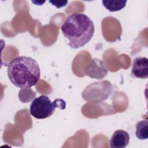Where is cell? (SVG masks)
Wrapping results in <instances>:
<instances>
[{
  "label": "cell",
  "instance_id": "cell-1",
  "mask_svg": "<svg viewBox=\"0 0 148 148\" xmlns=\"http://www.w3.org/2000/svg\"><path fill=\"white\" fill-rule=\"evenodd\" d=\"M61 31L68 40V45L74 49L83 47L92 39L95 27L92 20L83 13L69 15L61 26Z\"/></svg>",
  "mask_w": 148,
  "mask_h": 148
},
{
  "label": "cell",
  "instance_id": "cell-2",
  "mask_svg": "<svg viewBox=\"0 0 148 148\" xmlns=\"http://www.w3.org/2000/svg\"><path fill=\"white\" fill-rule=\"evenodd\" d=\"M8 76L15 86L30 88L36 84L40 76L39 66L30 57L18 56L12 59L7 65Z\"/></svg>",
  "mask_w": 148,
  "mask_h": 148
},
{
  "label": "cell",
  "instance_id": "cell-3",
  "mask_svg": "<svg viewBox=\"0 0 148 148\" xmlns=\"http://www.w3.org/2000/svg\"><path fill=\"white\" fill-rule=\"evenodd\" d=\"M64 101L61 99H57L51 102L47 96L40 95L31 102L29 108L30 114L37 119L48 118L53 115L56 108H60V106L65 108V102L60 104Z\"/></svg>",
  "mask_w": 148,
  "mask_h": 148
},
{
  "label": "cell",
  "instance_id": "cell-4",
  "mask_svg": "<svg viewBox=\"0 0 148 148\" xmlns=\"http://www.w3.org/2000/svg\"><path fill=\"white\" fill-rule=\"evenodd\" d=\"M132 74L140 79H146L148 77V59L146 57H136L132 63Z\"/></svg>",
  "mask_w": 148,
  "mask_h": 148
},
{
  "label": "cell",
  "instance_id": "cell-5",
  "mask_svg": "<svg viewBox=\"0 0 148 148\" xmlns=\"http://www.w3.org/2000/svg\"><path fill=\"white\" fill-rule=\"evenodd\" d=\"M108 73L103 62L99 59H93L87 69L86 74L92 78L101 79Z\"/></svg>",
  "mask_w": 148,
  "mask_h": 148
},
{
  "label": "cell",
  "instance_id": "cell-6",
  "mask_svg": "<svg viewBox=\"0 0 148 148\" xmlns=\"http://www.w3.org/2000/svg\"><path fill=\"white\" fill-rule=\"evenodd\" d=\"M130 135L123 130L116 131L110 140V147L112 148H124L130 142Z\"/></svg>",
  "mask_w": 148,
  "mask_h": 148
},
{
  "label": "cell",
  "instance_id": "cell-7",
  "mask_svg": "<svg viewBox=\"0 0 148 148\" xmlns=\"http://www.w3.org/2000/svg\"><path fill=\"white\" fill-rule=\"evenodd\" d=\"M135 135L140 140H145L148 138V121L142 120L136 125Z\"/></svg>",
  "mask_w": 148,
  "mask_h": 148
},
{
  "label": "cell",
  "instance_id": "cell-8",
  "mask_svg": "<svg viewBox=\"0 0 148 148\" xmlns=\"http://www.w3.org/2000/svg\"><path fill=\"white\" fill-rule=\"evenodd\" d=\"M127 1L103 0L102 3L103 6L110 12H117L123 9L127 3Z\"/></svg>",
  "mask_w": 148,
  "mask_h": 148
},
{
  "label": "cell",
  "instance_id": "cell-9",
  "mask_svg": "<svg viewBox=\"0 0 148 148\" xmlns=\"http://www.w3.org/2000/svg\"><path fill=\"white\" fill-rule=\"evenodd\" d=\"M52 5L56 6L57 8H60L63 6H65L66 4L68 3V1H49Z\"/></svg>",
  "mask_w": 148,
  "mask_h": 148
}]
</instances>
